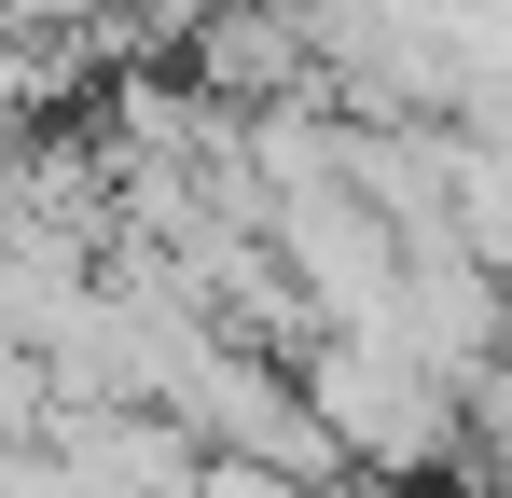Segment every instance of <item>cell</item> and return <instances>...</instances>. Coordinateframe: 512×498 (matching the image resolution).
I'll return each mask as SVG.
<instances>
[{"label": "cell", "mask_w": 512, "mask_h": 498, "mask_svg": "<svg viewBox=\"0 0 512 498\" xmlns=\"http://www.w3.org/2000/svg\"><path fill=\"white\" fill-rule=\"evenodd\" d=\"M471 498H512V485H471Z\"/></svg>", "instance_id": "7"}, {"label": "cell", "mask_w": 512, "mask_h": 498, "mask_svg": "<svg viewBox=\"0 0 512 498\" xmlns=\"http://www.w3.org/2000/svg\"><path fill=\"white\" fill-rule=\"evenodd\" d=\"M111 14H139V28H153V42H208V28H222V14H236V0H111Z\"/></svg>", "instance_id": "6"}, {"label": "cell", "mask_w": 512, "mask_h": 498, "mask_svg": "<svg viewBox=\"0 0 512 498\" xmlns=\"http://www.w3.org/2000/svg\"><path fill=\"white\" fill-rule=\"evenodd\" d=\"M277 263L305 277V305L319 332H388L402 319V222L346 180V194H305V208H277Z\"/></svg>", "instance_id": "2"}, {"label": "cell", "mask_w": 512, "mask_h": 498, "mask_svg": "<svg viewBox=\"0 0 512 498\" xmlns=\"http://www.w3.org/2000/svg\"><path fill=\"white\" fill-rule=\"evenodd\" d=\"M471 485H512V360L471 374Z\"/></svg>", "instance_id": "5"}, {"label": "cell", "mask_w": 512, "mask_h": 498, "mask_svg": "<svg viewBox=\"0 0 512 498\" xmlns=\"http://www.w3.org/2000/svg\"><path fill=\"white\" fill-rule=\"evenodd\" d=\"M194 83L222 111H277V97H319V42L277 14V0H236L208 42H194Z\"/></svg>", "instance_id": "4"}, {"label": "cell", "mask_w": 512, "mask_h": 498, "mask_svg": "<svg viewBox=\"0 0 512 498\" xmlns=\"http://www.w3.org/2000/svg\"><path fill=\"white\" fill-rule=\"evenodd\" d=\"M56 457H70L97 498H194V485H208V443H194L167 402H97V415H70Z\"/></svg>", "instance_id": "3"}, {"label": "cell", "mask_w": 512, "mask_h": 498, "mask_svg": "<svg viewBox=\"0 0 512 498\" xmlns=\"http://www.w3.org/2000/svg\"><path fill=\"white\" fill-rule=\"evenodd\" d=\"M305 402H319V429L346 443V471H374V485H429L443 457L471 471V388L429 374L416 346L333 332V346L305 360Z\"/></svg>", "instance_id": "1"}]
</instances>
